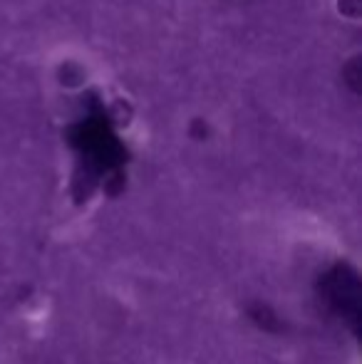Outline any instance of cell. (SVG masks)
<instances>
[{
	"label": "cell",
	"mask_w": 362,
	"mask_h": 364,
	"mask_svg": "<svg viewBox=\"0 0 362 364\" xmlns=\"http://www.w3.org/2000/svg\"><path fill=\"white\" fill-rule=\"evenodd\" d=\"M323 292L333 300L335 312H340V315L350 312L353 320L358 322V278H355V273H350V270L340 273L338 268L328 278V285H325Z\"/></svg>",
	"instance_id": "cell-1"
}]
</instances>
